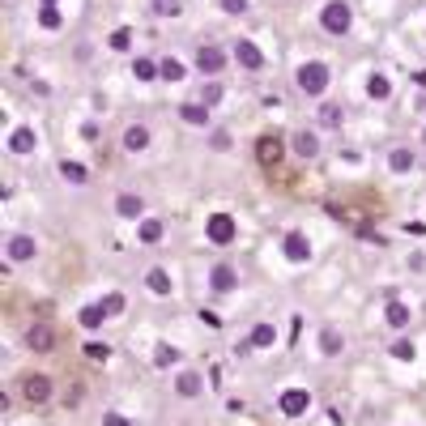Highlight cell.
I'll use <instances>...</instances> for the list:
<instances>
[{
	"label": "cell",
	"mask_w": 426,
	"mask_h": 426,
	"mask_svg": "<svg viewBox=\"0 0 426 426\" xmlns=\"http://www.w3.org/2000/svg\"><path fill=\"white\" fill-rule=\"evenodd\" d=\"M298 90H303L307 98H316V94H324V90H329V64H324V60H307L303 68H298Z\"/></svg>",
	"instance_id": "6da1fadb"
},
{
	"label": "cell",
	"mask_w": 426,
	"mask_h": 426,
	"mask_svg": "<svg viewBox=\"0 0 426 426\" xmlns=\"http://www.w3.org/2000/svg\"><path fill=\"white\" fill-rule=\"evenodd\" d=\"M320 26L329 35H349V26H354V13H349L345 0H329V5L320 9Z\"/></svg>",
	"instance_id": "7a4b0ae2"
},
{
	"label": "cell",
	"mask_w": 426,
	"mask_h": 426,
	"mask_svg": "<svg viewBox=\"0 0 426 426\" xmlns=\"http://www.w3.org/2000/svg\"><path fill=\"white\" fill-rule=\"evenodd\" d=\"M205 235H209V243L226 247V243L239 235V226H235V217H231V213H213V217H209V226H205Z\"/></svg>",
	"instance_id": "3957f363"
},
{
	"label": "cell",
	"mask_w": 426,
	"mask_h": 426,
	"mask_svg": "<svg viewBox=\"0 0 426 426\" xmlns=\"http://www.w3.org/2000/svg\"><path fill=\"white\" fill-rule=\"evenodd\" d=\"M21 396H26L30 405H47V400H52V380H47V375H26V380H21Z\"/></svg>",
	"instance_id": "277c9868"
},
{
	"label": "cell",
	"mask_w": 426,
	"mask_h": 426,
	"mask_svg": "<svg viewBox=\"0 0 426 426\" xmlns=\"http://www.w3.org/2000/svg\"><path fill=\"white\" fill-rule=\"evenodd\" d=\"M307 409H311V392L307 388H286L282 392V414L286 418H303Z\"/></svg>",
	"instance_id": "5b68a950"
},
{
	"label": "cell",
	"mask_w": 426,
	"mask_h": 426,
	"mask_svg": "<svg viewBox=\"0 0 426 426\" xmlns=\"http://www.w3.org/2000/svg\"><path fill=\"white\" fill-rule=\"evenodd\" d=\"M196 64H200V72H209V77H217V72L226 68V52H222V47H213V43H200Z\"/></svg>",
	"instance_id": "8992f818"
},
{
	"label": "cell",
	"mask_w": 426,
	"mask_h": 426,
	"mask_svg": "<svg viewBox=\"0 0 426 426\" xmlns=\"http://www.w3.org/2000/svg\"><path fill=\"white\" fill-rule=\"evenodd\" d=\"M26 345L35 349V354L56 349V329H52V324H30V329H26Z\"/></svg>",
	"instance_id": "52a82bcc"
},
{
	"label": "cell",
	"mask_w": 426,
	"mask_h": 426,
	"mask_svg": "<svg viewBox=\"0 0 426 426\" xmlns=\"http://www.w3.org/2000/svg\"><path fill=\"white\" fill-rule=\"evenodd\" d=\"M256 158H260V166H278L282 162V137L278 133H264L256 141Z\"/></svg>",
	"instance_id": "ba28073f"
},
{
	"label": "cell",
	"mask_w": 426,
	"mask_h": 426,
	"mask_svg": "<svg viewBox=\"0 0 426 426\" xmlns=\"http://www.w3.org/2000/svg\"><path fill=\"white\" fill-rule=\"evenodd\" d=\"M235 60L247 68V72H256V68H264V56H260V47L252 43V39H239L235 43Z\"/></svg>",
	"instance_id": "9c48e42d"
},
{
	"label": "cell",
	"mask_w": 426,
	"mask_h": 426,
	"mask_svg": "<svg viewBox=\"0 0 426 426\" xmlns=\"http://www.w3.org/2000/svg\"><path fill=\"white\" fill-rule=\"evenodd\" d=\"M35 252H39V243L30 235H13L9 239V264H26V260H35Z\"/></svg>",
	"instance_id": "30bf717a"
},
{
	"label": "cell",
	"mask_w": 426,
	"mask_h": 426,
	"mask_svg": "<svg viewBox=\"0 0 426 426\" xmlns=\"http://www.w3.org/2000/svg\"><path fill=\"white\" fill-rule=\"evenodd\" d=\"M282 247H286V260H294V264H303V260L311 256V243H307V235H303V231H290Z\"/></svg>",
	"instance_id": "8fae6325"
},
{
	"label": "cell",
	"mask_w": 426,
	"mask_h": 426,
	"mask_svg": "<svg viewBox=\"0 0 426 426\" xmlns=\"http://www.w3.org/2000/svg\"><path fill=\"white\" fill-rule=\"evenodd\" d=\"M35 145H39V133H35V128H13V133H9V149H13V154H30Z\"/></svg>",
	"instance_id": "7c38bea8"
},
{
	"label": "cell",
	"mask_w": 426,
	"mask_h": 426,
	"mask_svg": "<svg viewBox=\"0 0 426 426\" xmlns=\"http://www.w3.org/2000/svg\"><path fill=\"white\" fill-rule=\"evenodd\" d=\"M200 388H205V380H200L196 371H180V375H175V392H180V396H200Z\"/></svg>",
	"instance_id": "4fadbf2b"
},
{
	"label": "cell",
	"mask_w": 426,
	"mask_h": 426,
	"mask_svg": "<svg viewBox=\"0 0 426 426\" xmlns=\"http://www.w3.org/2000/svg\"><path fill=\"white\" fill-rule=\"evenodd\" d=\"M115 213H119V217H141V213H145L141 196H133V192H119V196H115Z\"/></svg>",
	"instance_id": "5bb4252c"
},
{
	"label": "cell",
	"mask_w": 426,
	"mask_h": 426,
	"mask_svg": "<svg viewBox=\"0 0 426 426\" xmlns=\"http://www.w3.org/2000/svg\"><path fill=\"white\" fill-rule=\"evenodd\" d=\"M145 145H149V128L145 124H133V128L124 133V149H128V154H141Z\"/></svg>",
	"instance_id": "9a60e30c"
},
{
	"label": "cell",
	"mask_w": 426,
	"mask_h": 426,
	"mask_svg": "<svg viewBox=\"0 0 426 426\" xmlns=\"http://www.w3.org/2000/svg\"><path fill=\"white\" fill-rule=\"evenodd\" d=\"M180 115H184V124H192V128H205L209 124V107L205 103H184Z\"/></svg>",
	"instance_id": "2e32d148"
},
{
	"label": "cell",
	"mask_w": 426,
	"mask_h": 426,
	"mask_svg": "<svg viewBox=\"0 0 426 426\" xmlns=\"http://www.w3.org/2000/svg\"><path fill=\"white\" fill-rule=\"evenodd\" d=\"M294 154H298V158H316V154H320L316 133H307V128H303V133H294Z\"/></svg>",
	"instance_id": "e0dca14e"
},
{
	"label": "cell",
	"mask_w": 426,
	"mask_h": 426,
	"mask_svg": "<svg viewBox=\"0 0 426 426\" xmlns=\"http://www.w3.org/2000/svg\"><path fill=\"white\" fill-rule=\"evenodd\" d=\"M209 286L213 290H235V269L231 264H213L209 269Z\"/></svg>",
	"instance_id": "ac0fdd59"
},
{
	"label": "cell",
	"mask_w": 426,
	"mask_h": 426,
	"mask_svg": "<svg viewBox=\"0 0 426 426\" xmlns=\"http://www.w3.org/2000/svg\"><path fill=\"white\" fill-rule=\"evenodd\" d=\"M388 166H392L396 175H405V171H414V149H405V145H396L392 154H388Z\"/></svg>",
	"instance_id": "d6986e66"
},
{
	"label": "cell",
	"mask_w": 426,
	"mask_h": 426,
	"mask_svg": "<svg viewBox=\"0 0 426 426\" xmlns=\"http://www.w3.org/2000/svg\"><path fill=\"white\" fill-rule=\"evenodd\" d=\"M409 307L405 303H400V298H392V303H388V324H392V329H409Z\"/></svg>",
	"instance_id": "ffe728a7"
},
{
	"label": "cell",
	"mask_w": 426,
	"mask_h": 426,
	"mask_svg": "<svg viewBox=\"0 0 426 426\" xmlns=\"http://www.w3.org/2000/svg\"><path fill=\"white\" fill-rule=\"evenodd\" d=\"M145 282H149V290H154V294H171V273H166V269H149Z\"/></svg>",
	"instance_id": "44dd1931"
},
{
	"label": "cell",
	"mask_w": 426,
	"mask_h": 426,
	"mask_svg": "<svg viewBox=\"0 0 426 426\" xmlns=\"http://www.w3.org/2000/svg\"><path fill=\"white\" fill-rule=\"evenodd\" d=\"M273 341H278V329H273V324H256V329H252V345L256 349H269Z\"/></svg>",
	"instance_id": "7402d4cb"
},
{
	"label": "cell",
	"mask_w": 426,
	"mask_h": 426,
	"mask_svg": "<svg viewBox=\"0 0 426 426\" xmlns=\"http://www.w3.org/2000/svg\"><path fill=\"white\" fill-rule=\"evenodd\" d=\"M137 235H141V243H158L162 239V222L158 217H141V231Z\"/></svg>",
	"instance_id": "603a6c76"
},
{
	"label": "cell",
	"mask_w": 426,
	"mask_h": 426,
	"mask_svg": "<svg viewBox=\"0 0 426 426\" xmlns=\"http://www.w3.org/2000/svg\"><path fill=\"white\" fill-rule=\"evenodd\" d=\"M320 349H324V354H341V349H345L341 333H337V329H324V333H320Z\"/></svg>",
	"instance_id": "cb8c5ba5"
},
{
	"label": "cell",
	"mask_w": 426,
	"mask_h": 426,
	"mask_svg": "<svg viewBox=\"0 0 426 426\" xmlns=\"http://www.w3.org/2000/svg\"><path fill=\"white\" fill-rule=\"evenodd\" d=\"M367 94L375 98V103H384V98L392 94V86H388V77H380V72H375V77L367 81Z\"/></svg>",
	"instance_id": "d4e9b609"
},
{
	"label": "cell",
	"mask_w": 426,
	"mask_h": 426,
	"mask_svg": "<svg viewBox=\"0 0 426 426\" xmlns=\"http://www.w3.org/2000/svg\"><path fill=\"white\" fill-rule=\"evenodd\" d=\"M107 320V311H103V303H90V307H81V324L86 329H98V324Z\"/></svg>",
	"instance_id": "484cf974"
},
{
	"label": "cell",
	"mask_w": 426,
	"mask_h": 426,
	"mask_svg": "<svg viewBox=\"0 0 426 426\" xmlns=\"http://www.w3.org/2000/svg\"><path fill=\"white\" fill-rule=\"evenodd\" d=\"M149 5H154L158 17H180L184 13V0H149Z\"/></svg>",
	"instance_id": "4316f807"
},
{
	"label": "cell",
	"mask_w": 426,
	"mask_h": 426,
	"mask_svg": "<svg viewBox=\"0 0 426 426\" xmlns=\"http://www.w3.org/2000/svg\"><path fill=\"white\" fill-rule=\"evenodd\" d=\"M414 354H418V349H414V341H409V337L392 341V358H400V362H414Z\"/></svg>",
	"instance_id": "83f0119b"
},
{
	"label": "cell",
	"mask_w": 426,
	"mask_h": 426,
	"mask_svg": "<svg viewBox=\"0 0 426 426\" xmlns=\"http://www.w3.org/2000/svg\"><path fill=\"white\" fill-rule=\"evenodd\" d=\"M86 358H90V362H107V358H111V345H107V341H90V345H86Z\"/></svg>",
	"instance_id": "f1b7e54d"
},
{
	"label": "cell",
	"mask_w": 426,
	"mask_h": 426,
	"mask_svg": "<svg viewBox=\"0 0 426 426\" xmlns=\"http://www.w3.org/2000/svg\"><path fill=\"white\" fill-rule=\"evenodd\" d=\"M133 72H137L141 81H154V72H162V64H154V60H145V56H141V60L133 64Z\"/></svg>",
	"instance_id": "f546056e"
},
{
	"label": "cell",
	"mask_w": 426,
	"mask_h": 426,
	"mask_svg": "<svg viewBox=\"0 0 426 426\" xmlns=\"http://www.w3.org/2000/svg\"><path fill=\"white\" fill-rule=\"evenodd\" d=\"M162 77H166V81H184V64L175 60V56H166V60H162Z\"/></svg>",
	"instance_id": "4dcf8cb0"
},
{
	"label": "cell",
	"mask_w": 426,
	"mask_h": 426,
	"mask_svg": "<svg viewBox=\"0 0 426 426\" xmlns=\"http://www.w3.org/2000/svg\"><path fill=\"white\" fill-rule=\"evenodd\" d=\"M60 175H64V180H72V184H86V166H81V162H64Z\"/></svg>",
	"instance_id": "1f68e13d"
},
{
	"label": "cell",
	"mask_w": 426,
	"mask_h": 426,
	"mask_svg": "<svg viewBox=\"0 0 426 426\" xmlns=\"http://www.w3.org/2000/svg\"><path fill=\"white\" fill-rule=\"evenodd\" d=\"M171 362H180V349H171V345H158V354H154V367H171Z\"/></svg>",
	"instance_id": "d6a6232c"
},
{
	"label": "cell",
	"mask_w": 426,
	"mask_h": 426,
	"mask_svg": "<svg viewBox=\"0 0 426 426\" xmlns=\"http://www.w3.org/2000/svg\"><path fill=\"white\" fill-rule=\"evenodd\" d=\"M200 103H205V107L213 111V107L222 103V86H217V81H209V86H205V94H200Z\"/></svg>",
	"instance_id": "836d02e7"
},
{
	"label": "cell",
	"mask_w": 426,
	"mask_h": 426,
	"mask_svg": "<svg viewBox=\"0 0 426 426\" xmlns=\"http://www.w3.org/2000/svg\"><path fill=\"white\" fill-rule=\"evenodd\" d=\"M39 21H43V26H47V30H56V26H60V13H56V5H43V13H39Z\"/></svg>",
	"instance_id": "e575fe53"
},
{
	"label": "cell",
	"mask_w": 426,
	"mask_h": 426,
	"mask_svg": "<svg viewBox=\"0 0 426 426\" xmlns=\"http://www.w3.org/2000/svg\"><path fill=\"white\" fill-rule=\"evenodd\" d=\"M103 311H107V316H119V311H124V294H107V298H103Z\"/></svg>",
	"instance_id": "d590c367"
},
{
	"label": "cell",
	"mask_w": 426,
	"mask_h": 426,
	"mask_svg": "<svg viewBox=\"0 0 426 426\" xmlns=\"http://www.w3.org/2000/svg\"><path fill=\"white\" fill-rule=\"evenodd\" d=\"M128 43H133V30H115V35H111V47H115V52H128Z\"/></svg>",
	"instance_id": "8d00e7d4"
},
{
	"label": "cell",
	"mask_w": 426,
	"mask_h": 426,
	"mask_svg": "<svg viewBox=\"0 0 426 426\" xmlns=\"http://www.w3.org/2000/svg\"><path fill=\"white\" fill-rule=\"evenodd\" d=\"M320 119L329 124V128H337V124H341V107H320Z\"/></svg>",
	"instance_id": "74e56055"
},
{
	"label": "cell",
	"mask_w": 426,
	"mask_h": 426,
	"mask_svg": "<svg viewBox=\"0 0 426 426\" xmlns=\"http://www.w3.org/2000/svg\"><path fill=\"white\" fill-rule=\"evenodd\" d=\"M209 145H213V149H231V133H226V128H217V133L209 137Z\"/></svg>",
	"instance_id": "f35d334b"
},
{
	"label": "cell",
	"mask_w": 426,
	"mask_h": 426,
	"mask_svg": "<svg viewBox=\"0 0 426 426\" xmlns=\"http://www.w3.org/2000/svg\"><path fill=\"white\" fill-rule=\"evenodd\" d=\"M222 13H247V0H217Z\"/></svg>",
	"instance_id": "ab89813d"
},
{
	"label": "cell",
	"mask_w": 426,
	"mask_h": 426,
	"mask_svg": "<svg viewBox=\"0 0 426 426\" xmlns=\"http://www.w3.org/2000/svg\"><path fill=\"white\" fill-rule=\"evenodd\" d=\"M103 426H133V422L124 418V414H107V418H103Z\"/></svg>",
	"instance_id": "60d3db41"
},
{
	"label": "cell",
	"mask_w": 426,
	"mask_h": 426,
	"mask_svg": "<svg viewBox=\"0 0 426 426\" xmlns=\"http://www.w3.org/2000/svg\"><path fill=\"white\" fill-rule=\"evenodd\" d=\"M43 5H56V0H43Z\"/></svg>",
	"instance_id": "b9f144b4"
}]
</instances>
